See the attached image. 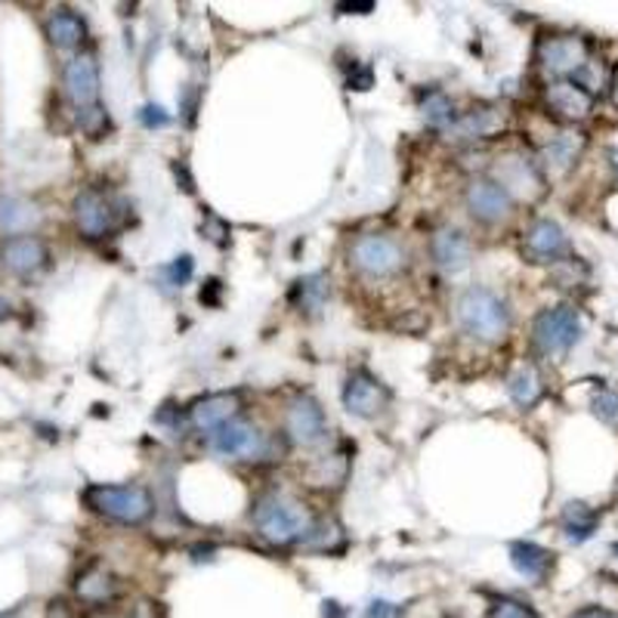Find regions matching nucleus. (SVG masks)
<instances>
[{"label":"nucleus","instance_id":"obj_17","mask_svg":"<svg viewBox=\"0 0 618 618\" xmlns=\"http://www.w3.org/2000/svg\"><path fill=\"white\" fill-rule=\"evenodd\" d=\"M241 399L239 393H210L190 405V424L198 433H217L229 424L232 417H239Z\"/></svg>","mask_w":618,"mask_h":618},{"label":"nucleus","instance_id":"obj_37","mask_svg":"<svg viewBox=\"0 0 618 618\" xmlns=\"http://www.w3.org/2000/svg\"><path fill=\"white\" fill-rule=\"evenodd\" d=\"M569 618H618L616 613H609V609H603V606H584L579 613H572Z\"/></svg>","mask_w":618,"mask_h":618},{"label":"nucleus","instance_id":"obj_19","mask_svg":"<svg viewBox=\"0 0 618 618\" xmlns=\"http://www.w3.org/2000/svg\"><path fill=\"white\" fill-rule=\"evenodd\" d=\"M430 251H433V260L439 263V270L446 273H464L470 266V258H473V248H470V239L464 236L461 229L455 226H443L433 232V241H430Z\"/></svg>","mask_w":618,"mask_h":618},{"label":"nucleus","instance_id":"obj_24","mask_svg":"<svg viewBox=\"0 0 618 618\" xmlns=\"http://www.w3.org/2000/svg\"><path fill=\"white\" fill-rule=\"evenodd\" d=\"M507 393L519 409H533L545 396V378L535 365H519L511 380H507Z\"/></svg>","mask_w":618,"mask_h":618},{"label":"nucleus","instance_id":"obj_7","mask_svg":"<svg viewBox=\"0 0 618 618\" xmlns=\"http://www.w3.org/2000/svg\"><path fill=\"white\" fill-rule=\"evenodd\" d=\"M71 214H75L78 232L93 241L112 236L121 226V202H115L112 195H105L100 190L78 192Z\"/></svg>","mask_w":618,"mask_h":618},{"label":"nucleus","instance_id":"obj_38","mask_svg":"<svg viewBox=\"0 0 618 618\" xmlns=\"http://www.w3.org/2000/svg\"><path fill=\"white\" fill-rule=\"evenodd\" d=\"M337 10H341V13H371L375 3H371V0H365V3H337Z\"/></svg>","mask_w":618,"mask_h":618},{"label":"nucleus","instance_id":"obj_13","mask_svg":"<svg viewBox=\"0 0 618 618\" xmlns=\"http://www.w3.org/2000/svg\"><path fill=\"white\" fill-rule=\"evenodd\" d=\"M390 402V390L371 371H353L344 384V409L356 417H378Z\"/></svg>","mask_w":618,"mask_h":618},{"label":"nucleus","instance_id":"obj_21","mask_svg":"<svg viewBox=\"0 0 618 618\" xmlns=\"http://www.w3.org/2000/svg\"><path fill=\"white\" fill-rule=\"evenodd\" d=\"M501 127H504V112H499V108H480V112H467L464 118H455V124L448 127L446 134L451 139L473 142V139L495 137Z\"/></svg>","mask_w":618,"mask_h":618},{"label":"nucleus","instance_id":"obj_22","mask_svg":"<svg viewBox=\"0 0 618 618\" xmlns=\"http://www.w3.org/2000/svg\"><path fill=\"white\" fill-rule=\"evenodd\" d=\"M47 37H50L53 47L59 50H78L87 41V22L75 10H56L47 19Z\"/></svg>","mask_w":618,"mask_h":618},{"label":"nucleus","instance_id":"obj_23","mask_svg":"<svg viewBox=\"0 0 618 618\" xmlns=\"http://www.w3.org/2000/svg\"><path fill=\"white\" fill-rule=\"evenodd\" d=\"M511 563L523 579L541 582L553 569V553L541 545H535V541H514L511 545Z\"/></svg>","mask_w":618,"mask_h":618},{"label":"nucleus","instance_id":"obj_32","mask_svg":"<svg viewBox=\"0 0 618 618\" xmlns=\"http://www.w3.org/2000/svg\"><path fill=\"white\" fill-rule=\"evenodd\" d=\"M489 618H535V613L519 600H499L489 609Z\"/></svg>","mask_w":618,"mask_h":618},{"label":"nucleus","instance_id":"obj_18","mask_svg":"<svg viewBox=\"0 0 618 618\" xmlns=\"http://www.w3.org/2000/svg\"><path fill=\"white\" fill-rule=\"evenodd\" d=\"M75 594H78V600H84L87 606H100V609H105V606H112V603L124 594V584H121V579L112 569L93 563V566H87L84 572L78 575Z\"/></svg>","mask_w":618,"mask_h":618},{"label":"nucleus","instance_id":"obj_33","mask_svg":"<svg viewBox=\"0 0 618 618\" xmlns=\"http://www.w3.org/2000/svg\"><path fill=\"white\" fill-rule=\"evenodd\" d=\"M192 270H195V263H192L190 254H183V258L173 260V263H171V266H168V270H164V273L171 275V285H176V288H183V285H186V282H190V278H192Z\"/></svg>","mask_w":618,"mask_h":618},{"label":"nucleus","instance_id":"obj_39","mask_svg":"<svg viewBox=\"0 0 618 618\" xmlns=\"http://www.w3.org/2000/svg\"><path fill=\"white\" fill-rule=\"evenodd\" d=\"M609 100H613V105L618 108V66L613 69V75H609Z\"/></svg>","mask_w":618,"mask_h":618},{"label":"nucleus","instance_id":"obj_3","mask_svg":"<svg viewBox=\"0 0 618 618\" xmlns=\"http://www.w3.org/2000/svg\"><path fill=\"white\" fill-rule=\"evenodd\" d=\"M84 504L93 514L124 523V526L146 523L154 511L152 492L146 485H137V482H130V485H103V482L87 485Z\"/></svg>","mask_w":618,"mask_h":618},{"label":"nucleus","instance_id":"obj_10","mask_svg":"<svg viewBox=\"0 0 618 618\" xmlns=\"http://www.w3.org/2000/svg\"><path fill=\"white\" fill-rule=\"evenodd\" d=\"M285 433L294 446L316 448L328 439V421L322 405L312 396H294L285 409Z\"/></svg>","mask_w":618,"mask_h":618},{"label":"nucleus","instance_id":"obj_15","mask_svg":"<svg viewBox=\"0 0 618 618\" xmlns=\"http://www.w3.org/2000/svg\"><path fill=\"white\" fill-rule=\"evenodd\" d=\"M545 105L550 108V115H557L560 121H575L591 118L594 112V93H587L582 84H575L572 78L566 81H550L545 87Z\"/></svg>","mask_w":618,"mask_h":618},{"label":"nucleus","instance_id":"obj_9","mask_svg":"<svg viewBox=\"0 0 618 618\" xmlns=\"http://www.w3.org/2000/svg\"><path fill=\"white\" fill-rule=\"evenodd\" d=\"M495 183L504 186L511 198H523V202H535L545 195V176L538 161L523 152L501 154L495 164Z\"/></svg>","mask_w":618,"mask_h":618},{"label":"nucleus","instance_id":"obj_2","mask_svg":"<svg viewBox=\"0 0 618 618\" xmlns=\"http://www.w3.org/2000/svg\"><path fill=\"white\" fill-rule=\"evenodd\" d=\"M455 316L464 334L477 337L482 344H501L511 331V309L489 288H467L458 297Z\"/></svg>","mask_w":618,"mask_h":618},{"label":"nucleus","instance_id":"obj_29","mask_svg":"<svg viewBox=\"0 0 618 618\" xmlns=\"http://www.w3.org/2000/svg\"><path fill=\"white\" fill-rule=\"evenodd\" d=\"M325 297L328 278L322 273L307 275V278H300V282L294 285V304L300 309H307V312H316V309L325 304Z\"/></svg>","mask_w":618,"mask_h":618},{"label":"nucleus","instance_id":"obj_11","mask_svg":"<svg viewBox=\"0 0 618 618\" xmlns=\"http://www.w3.org/2000/svg\"><path fill=\"white\" fill-rule=\"evenodd\" d=\"M62 90L69 96V103L75 105V112H90L100 108V66L90 53H81L66 62L62 69Z\"/></svg>","mask_w":618,"mask_h":618},{"label":"nucleus","instance_id":"obj_30","mask_svg":"<svg viewBox=\"0 0 618 618\" xmlns=\"http://www.w3.org/2000/svg\"><path fill=\"white\" fill-rule=\"evenodd\" d=\"M591 409L606 424H618V390L603 387L600 393H594V399H591Z\"/></svg>","mask_w":618,"mask_h":618},{"label":"nucleus","instance_id":"obj_20","mask_svg":"<svg viewBox=\"0 0 618 618\" xmlns=\"http://www.w3.org/2000/svg\"><path fill=\"white\" fill-rule=\"evenodd\" d=\"M584 139L582 134H572V130H560L541 146V164L538 168H548L550 173H566L575 158L582 154Z\"/></svg>","mask_w":618,"mask_h":618},{"label":"nucleus","instance_id":"obj_5","mask_svg":"<svg viewBox=\"0 0 618 618\" xmlns=\"http://www.w3.org/2000/svg\"><path fill=\"white\" fill-rule=\"evenodd\" d=\"M582 337V319L572 307L541 309L533 322V346L541 356H563Z\"/></svg>","mask_w":618,"mask_h":618},{"label":"nucleus","instance_id":"obj_34","mask_svg":"<svg viewBox=\"0 0 618 618\" xmlns=\"http://www.w3.org/2000/svg\"><path fill=\"white\" fill-rule=\"evenodd\" d=\"M139 121H142L146 127H164V124L171 121V115H168L161 105H142V108H139Z\"/></svg>","mask_w":618,"mask_h":618},{"label":"nucleus","instance_id":"obj_12","mask_svg":"<svg viewBox=\"0 0 618 618\" xmlns=\"http://www.w3.org/2000/svg\"><path fill=\"white\" fill-rule=\"evenodd\" d=\"M464 202H467V210L480 220V224H501L514 214V198L507 195L504 186H499L495 180H485V176H477L467 192H464Z\"/></svg>","mask_w":618,"mask_h":618},{"label":"nucleus","instance_id":"obj_6","mask_svg":"<svg viewBox=\"0 0 618 618\" xmlns=\"http://www.w3.org/2000/svg\"><path fill=\"white\" fill-rule=\"evenodd\" d=\"M535 62L545 75L566 81L591 62V50H587V41L579 35H548L535 47Z\"/></svg>","mask_w":618,"mask_h":618},{"label":"nucleus","instance_id":"obj_27","mask_svg":"<svg viewBox=\"0 0 618 618\" xmlns=\"http://www.w3.org/2000/svg\"><path fill=\"white\" fill-rule=\"evenodd\" d=\"M563 533H566L569 541L582 545V541H587L591 535L597 533V514L582 501H572L563 511Z\"/></svg>","mask_w":618,"mask_h":618},{"label":"nucleus","instance_id":"obj_25","mask_svg":"<svg viewBox=\"0 0 618 618\" xmlns=\"http://www.w3.org/2000/svg\"><path fill=\"white\" fill-rule=\"evenodd\" d=\"M346 470L350 461L346 455H322V458H312V464L307 467V482L312 489H337L346 480Z\"/></svg>","mask_w":618,"mask_h":618},{"label":"nucleus","instance_id":"obj_36","mask_svg":"<svg viewBox=\"0 0 618 618\" xmlns=\"http://www.w3.org/2000/svg\"><path fill=\"white\" fill-rule=\"evenodd\" d=\"M396 616H399V609L387 600H375L368 606V613H365V618H396Z\"/></svg>","mask_w":618,"mask_h":618},{"label":"nucleus","instance_id":"obj_31","mask_svg":"<svg viewBox=\"0 0 618 618\" xmlns=\"http://www.w3.org/2000/svg\"><path fill=\"white\" fill-rule=\"evenodd\" d=\"M90 618H158V609H154V603L139 600L127 609H100Z\"/></svg>","mask_w":618,"mask_h":618},{"label":"nucleus","instance_id":"obj_28","mask_svg":"<svg viewBox=\"0 0 618 618\" xmlns=\"http://www.w3.org/2000/svg\"><path fill=\"white\" fill-rule=\"evenodd\" d=\"M421 115L436 130H448L455 124V118H458L455 105H451V100H448L443 90H430L427 96L421 100Z\"/></svg>","mask_w":618,"mask_h":618},{"label":"nucleus","instance_id":"obj_14","mask_svg":"<svg viewBox=\"0 0 618 618\" xmlns=\"http://www.w3.org/2000/svg\"><path fill=\"white\" fill-rule=\"evenodd\" d=\"M0 263L10 270L13 275H37L41 270H47L50 263V251L47 244L37 239V236H10V239L0 241Z\"/></svg>","mask_w":618,"mask_h":618},{"label":"nucleus","instance_id":"obj_16","mask_svg":"<svg viewBox=\"0 0 618 618\" xmlns=\"http://www.w3.org/2000/svg\"><path fill=\"white\" fill-rule=\"evenodd\" d=\"M566 251V232L553 220H535L523 236V254L529 258V263H560Z\"/></svg>","mask_w":618,"mask_h":618},{"label":"nucleus","instance_id":"obj_1","mask_svg":"<svg viewBox=\"0 0 618 618\" xmlns=\"http://www.w3.org/2000/svg\"><path fill=\"white\" fill-rule=\"evenodd\" d=\"M312 526L316 519L307 504L282 492L260 499L254 507V529L263 541H270L275 548H291L297 541H307Z\"/></svg>","mask_w":618,"mask_h":618},{"label":"nucleus","instance_id":"obj_26","mask_svg":"<svg viewBox=\"0 0 618 618\" xmlns=\"http://www.w3.org/2000/svg\"><path fill=\"white\" fill-rule=\"evenodd\" d=\"M37 214L35 207L22 198H13V195H0V229L3 232H16V236H25L28 226H35Z\"/></svg>","mask_w":618,"mask_h":618},{"label":"nucleus","instance_id":"obj_35","mask_svg":"<svg viewBox=\"0 0 618 618\" xmlns=\"http://www.w3.org/2000/svg\"><path fill=\"white\" fill-rule=\"evenodd\" d=\"M356 69V66H353ZM350 90H371V84H375V75H371V69H356L353 75H350Z\"/></svg>","mask_w":618,"mask_h":618},{"label":"nucleus","instance_id":"obj_8","mask_svg":"<svg viewBox=\"0 0 618 618\" xmlns=\"http://www.w3.org/2000/svg\"><path fill=\"white\" fill-rule=\"evenodd\" d=\"M210 448L229 458V461H258L266 451V436L260 433V427L248 417H232L229 424L210 433Z\"/></svg>","mask_w":618,"mask_h":618},{"label":"nucleus","instance_id":"obj_4","mask_svg":"<svg viewBox=\"0 0 618 618\" xmlns=\"http://www.w3.org/2000/svg\"><path fill=\"white\" fill-rule=\"evenodd\" d=\"M409 254L402 241L384 232H365L350 244V266L365 278H393L405 270Z\"/></svg>","mask_w":618,"mask_h":618}]
</instances>
